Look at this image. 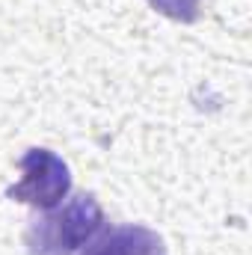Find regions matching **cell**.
Wrapping results in <instances>:
<instances>
[{
    "label": "cell",
    "instance_id": "obj_2",
    "mask_svg": "<svg viewBox=\"0 0 252 255\" xmlns=\"http://www.w3.org/2000/svg\"><path fill=\"white\" fill-rule=\"evenodd\" d=\"M18 169L21 181L6 190L12 202H27L39 211H51L71 193V172L65 160L48 148H30L18 160Z\"/></svg>",
    "mask_w": 252,
    "mask_h": 255
},
{
    "label": "cell",
    "instance_id": "obj_3",
    "mask_svg": "<svg viewBox=\"0 0 252 255\" xmlns=\"http://www.w3.org/2000/svg\"><path fill=\"white\" fill-rule=\"evenodd\" d=\"M80 255H166V244L145 226H101Z\"/></svg>",
    "mask_w": 252,
    "mask_h": 255
},
{
    "label": "cell",
    "instance_id": "obj_4",
    "mask_svg": "<svg viewBox=\"0 0 252 255\" xmlns=\"http://www.w3.org/2000/svg\"><path fill=\"white\" fill-rule=\"evenodd\" d=\"M148 6H154L160 15L172 18V21H196L199 18V6L202 0H148Z\"/></svg>",
    "mask_w": 252,
    "mask_h": 255
},
{
    "label": "cell",
    "instance_id": "obj_1",
    "mask_svg": "<svg viewBox=\"0 0 252 255\" xmlns=\"http://www.w3.org/2000/svg\"><path fill=\"white\" fill-rule=\"evenodd\" d=\"M101 226H104V211L98 199L80 193L63 199L57 208L36 217L24 232V244L30 255H74L89 244V238Z\"/></svg>",
    "mask_w": 252,
    "mask_h": 255
}]
</instances>
